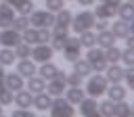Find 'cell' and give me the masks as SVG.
<instances>
[{"label": "cell", "mask_w": 134, "mask_h": 117, "mask_svg": "<svg viewBox=\"0 0 134 117\" xmlns=\"http://www.w3.org/2000/svg\"><path fill=\"white\" fill-rule=\"evenodd\" d=\"M48 113L52 117H73V115H77V109L61 94V96H52V102H50Z\"/></svg>", "instance_id": "3957f363"}, {"label": "cell", "mask_w": 134, "mask_h": 117, "mask_svg": "<svg viewBox=\"0 0 134 117\" xmlns=\"http://www.w3.org/2000/svg\"><path fill=\"white\" fill-rule=\"evenodd\" d=\"M15 8L8 4V2H0V29L4 27H13V19H15Z\"/></svg>", "instance_id": "9a60e30c"}, {"label": "cell", "mask_w": 134, "mask_h": 117, "mask_svg": "<svg viewBox=\"0 0 134 117\" xmlns=\"http://www.w3.org/2000/svg\"><path fill=\"white\" fill-rule=\"evenodd\" d=\"M119 63H121L124 67H132V65H134V48H130V46L121 48V54H119Z\"/></svg>", "instance_id": "d6a6232c"}, {"label": "cell", "mask_w": 134, "mask_h": 117, "mask_svg": "<svg viewBox=\"0 0 134 117\" xmlns=\"http://www.w3.org/2000/svg\"><path fill=\"white\" fill-rule=\"evenodd\" d=\"M31 102H34V94L27 90V88H21L15 92L13 96V104L15 107H21V109H31Z\"/></svg>", "instance_id": "5bb4252c"}, {"label": "cell", "mask_w": 134, "mask_h": 117, "mask_svg": "<svg viewBox=\"0 0 134 117\" xmlns=\"http://www.w3.org/2000/svg\"><path fill=\"white\" fill-rule=\"evenodd\" d=\"M105 2H107V4H111V6H115V8H117V6H119V4H121V2H124V0H105Z\"/></svg>", "instance_id": "7dc6e473"}, {"label": "cell", "mask_w": 134, "mask_h": 117, "mask_svg": "<svg viewBox=\"0 0 134 117\" xmlns=\"http://www.w3.org/2000/svg\"><path fill=\"white\" fill-rule=\"evenodd\" d=\"M13 52H15V56L17 58H29V52H31V46L27 44V42H19L17 46H13Z\"/></svg>", "instance_id": "1f68e13d"}, {"label": "cell", "mask_w": 134, "mask_h": 117, "mask_svg": "<svg viewBox=\"0 0 134 117\" xmlns=\"http://www.w3.org/2000/svg\"><path fill=\"white\" fill-rule=\"evenodd\" d=\"M77 40H80L82 48H92V46H96V31H94V29L80 31V33H77Z\"/></svg>", "instance_id": "603a6c76"}, {"label": "cell", "mask_w": 134, "mask_h": 117, "mask_svg": "<svg viewBox=\"0 0 134 117\" xmlns=\"http://www.w3.org/2000/svg\"><path fill=\"white\" fill-rule=\"evenodd\" d=\"M2 115H4V107L0 104V117H2Z\"/></svg>", "instance_id": "c3c4849f"}, {"label": "cell", "mask_w": 134, "mask_h": 117, "mask_svg": "<svg viewBox=\"0 0 134 117\" xmlns=\"http://www.w3.org/2000/svg\"><path fill=\"white\" fill-rule=\"evenodd\" d=\"M65 75H67V71H57V75L52 77V79H48L46 81V92L50 94V96H61L63 92H65V88H67V84H65Z\"/></svg>", "instance_id": "ba28073f"}, {"label": "cell", "mask_w": 134, "mask_h": 117, "mask_svg": "<svg viewBox=\"0 0 134 117\" xmlns=\"http://www.w3.org/2000/svg\"><path fill=\"white\" fill-rule=\"evenodd\" d=\"M13 8H15L17 15H27V17H29V13L36 8V4H34V0H19Z\"/></svg>", "instance_id": "f546056e"}, {"label": "cell", "mask_w": 134, "mask_h": 117, "mask_svg": "<svg viewBox=\"0 0 134 117\" xmlns=\"http://www.w3.org/2000/svg\"><path fill=\"white\" fill-rule=\"evenodd\" d=\"M13 27H15L17 31L27 29V27H29V17H27V15H15V19H13Z\"/></svg>", "instance_id": "836d02e7"}, {"label": "cell", "mask_w": 134, "mask_h": 117, "mask_svg": "<svg viewBox=\"0 0 134 117\" xmlns=\"http://www.w3.org/2000/svg\"><path fill=\"white\" fill-rule=\"evenodd\" d=\"M52 56H54V50L50 48V44H34L31 46L29 58L34 63H46V61H52Z\"/></svg>", "instance_id": "52a82bcc"}, {"label": "cell", "mask_w": 134, "mask_h": 117, "mask_svg": "<svg viewBox=\"0 0 134 117\" xmlns=\"http://www.w3.org/2000/svg\"><path fill=\"white\" fill-rule=\"evenodd\" d=\"M113 107H115V102L109 100V98H105V100H100L96 104V113L100 117H113Z\"/></svg>", "instance_id": "83f0119b"}, {"label": "cell", "mask_w": 134, "mask_h": 117, "mask_svg": "<svg viewBox=\"0 0 134 117\" xmlns=\"http://www.w3.org/2000/svg\"><path fill=\"white\" fill-rule=\"evenodd\" d=\"M4 88H8L10 92H17V90L25 88V77H21L17 71L4 73Z\"/></svg>", "instance_id": "2e32d148"}, {"label": "cell", "mask_w": 134, "mask_h": 117, "mask_svg": "<svg viewBox=\"0 0 134 117\" xmlns=\"http://www.w3.org/2000/svg\"><path fill=\"white\" fill-rule=\"evenodd\" d=\"M65 84H67V86H82V84H84V77H82L80 73L71 71V73L65 75Z\"/></svg>", "instance_id": "d590c367"}, {"label": "cell", "mask_w": 134, "mask_h": 117, "mask_svg": "<svg viewBox=\"0 0 134 117\" xmlns=\"http://www.w3.org/2000/svg\"><path fill=\"white\" fill-rule=\"evenodd\" d=\"M44 2H46V10H50V13L65 8V0H44Z\"/></svg>", "instance_id": "ab89813d"}, {"label": "cell", "mask_w": 134, "mask_h": 117, "mask_svg": "<svg viewBox=\"0 0 134 117\" xmlns=\"http://www.w3.org/2000/svg\"><path fill=\"white\" fill-rule=\"evenodd\" d=\"M96 104H98V98H92V96H84L75 107H77V113L80 115H86V117H94L98 115L96 113Z\"/></svg>", "instance_id": "8fae6325"}, {"label": "cell", "mask_w": 134, "mask_h": 117, "mask_svg": "<svg viewBox=\"0 0 134 117\" xmlns=\"http://www.w3.org/2000/svg\"><path fill=\"white\" fill-rule=\"evenodd\" d=\"M75 2H77V4L82 6V8H88V6H92V4L96 2V0H75Z\"/></svg>", "instance_id": "ee69618b"}, {"label": "cell", "mask_w": 134, "mask_h": 117, "mask_svg": "<svg viewBox=\"0 0 134 117\" xmlns=\"http://www.w3.org/2000/svg\"><path fill=\"white\" fill-rule=\"evenodd\" d=\"M21 40H23V42H27L29 46H34V44H38V29L29 25L27 29H23V31H21Z\"/></svg>", "instance_id": "4dcf8cb0"}, {"label": "cell", "mask_w": 134, "mask_h": 117, "mask_svg": "<svg viewBox=\"0 0 134 117\" xmlns=\"http://www.w3.org/2000/svg\"><path fill=\"white\" fill-rule=\"evenodd\" d=\"M21 42V31H17L15 27H4L0 29V46L4 48H13Z\"/></svg>", "instance_id": "9c48e42d"}, {"label": "cell", "mask_w": 134, "mask_h": 117, "mask_svg": "<svg viewBox=\"0 0 134 117\" xmlns=\"http://www.w3.org/2000/svg\"><path fill=\"white\" fill-rule=\"evenodd\" d=\"M71 17H73V13H71L69 8H61V10L54 13V23H57V25L69 27V25H71Z\"/></svg>", "instance_id": "4316f807"}, {"label": "cell", "mask_w": 134, "mask_h": 117, "mask_svg": "<svg viewBox=\"0 0 134 117\" xmlns=\"http://www.w3.org/2000/svg\"><path fill=\"white\" fill-rule=\"evenodd\" d=\"M52 38L50 27H38V44H48Z\"/></svg>", "instance_id": "f35d334b"}, {"label": "cell", "mask_w": 134, "mask_h": 117, "mask_svg": "<svg viewBox=\"0 0 134 117\" xmlns=\"http://www.w3.org/2000/svg\"><path fill=\"white\" fill-rule=\"evenodd\" d=\"M15 71L21 75V77H31V75H36V71H38V63H34L31 58H17V65H15Z\"/></svg>", "instance_id": "30bf717a"}, {"label": "cell", "mask_w": 134, "mask_h": 117, "mask_svg": "<svg viewBox=\"0 0 134 117\" xmlns=\"http://www.w3.org/2000/svg\"><path fill=\"white\" fill-rule=\"evenodd\" d=\"M124 81L128 90H134V65L132 67H124Z\"/></svg>", "instance_id": "e575fe53"}, {"label": "cell", "mask_w": 134, "mask_h": 117, "mask_svg": "<svg viewBox=\"0 0 134 117\" xmlns=\"http://www.w3.org/2000/svg\"><path fill=\"white\" fill-rule=\"evenodd\" d=\"M50 48L54 50V52H61L63 50V46H65V38H50Z\"/></svg>", "instance_id": "b9f144b4"}, {"label": "cell", "mask_w": 134, "mask_h": 117, "mask_svg": "<svg viewBox=\"0 0 134 117\" xmlns=\"http://www.w3.org/2000/svg\"><path fill=\"white\" fill-rule=\"evenodd\" d=\"M4 73H6V71H4V67L0 65V90L4 88Z\"/></svg>", "instance_id": "bcb514c9"}, {"label": "cell", "mask_w": 134, "mask_h": 117, "mask_svg": "<svg viewBox=\"0 0 134 117\" xmlns=\"http://www.w3.org/2000/svg\"><path fill=\"white\" fill-rule=\"evenodd\" d=\"M29 25L31 27H52L54 25V13L46 10V8H34L29 13Z\"/></svg>", "instance_id": "5b68a950"}, {"label": "cell", "mask_w": 134, "mask_h": 117, "mask_svg": "<svg viewBox=\"0 0 134 117\" xmlns=\"http://www.w3.org/2000/svg\"><path fill=\"white\" fill-rule=\"evenodd\" d=\"M92 13H94V17H96V19H107V21H111V19H115L117 8H115V6H111V4H107V2H98V6H96Z\"/></svg>", "instance_id": "ac0fdd59"}, {"label": "cell", "mask_w": 134, "mask_h": 117, "mask_svg": "<svg viewBox=\"0 0 134 117\" xmlns=\"http://www.w3.org/2000/svg\"><path fill=\"white\" fill-rule=\"evenodd\" d=\"M111 27V33L115 36V40H124L128 33H132V23L130 21H124V19H115L113 23H109Z\"/></svg>", "instance_id": "7c38bea8"}, {"label": "cell", "mask_w": 134, "mask_h": 117, "mask_svg": "<svg viewBox=\"0 0 134 117\" xmlns=\"http://www.w3.org/2000/svg\"><path fill=\"white\" fill-rule=\"evenodd\" d=\"M61 52H63V58L67 63H73L75 58H80L82 56V44H80L77 36H67L65 38V46H63Z\"/></svg>", "instance_id": "8992f818"}, {"label": "cell", "mask_w": 134, "mask_h": 117, "mask_svg": "<svg viewBox=\"0 0 134 117\" xmlns=\"http://www.w3.org/2000/svg\"><path fill=\"white\" fill-rule=\"evenodd\" d=\"M105 96H107L109 100H113V102L126 100V98H128V88H126L124 84H109V86H107Z\"/></svg>", "instance_id": "4fadbf2b"}, {"label": "cell", "mask_w": 134, "mask_h": 117, "mask_svg": "<svg viewBox=\"0 0 134 117\" xmlns=\"http://www.w3.org/2000/svg\"><path fill=\"white\" fill-rule=\"evenodd\" d=\"M50 33H52V38H67V36H69V27L54 23V25L50 27Z\"/></svg>", "instance_id": "74e56055"}, {"label": "cell", "mask_w": 134, "mask_h": 117, "mask_svg": "<svg viewBox=\"0 0 134 117\" xmlns=\"http://www.w3.org/2000/svg\"><path fill=\"white\" fill-rule=\"evenodd\" d=\"M94 21H96L94 13H92V10H88V8H82L80 13H75V15L71 17V25H69V29H71L73 33H80V31L92 29Z\"/></svg>", "instance_id": "7a4b0ae2"}, {"label": "cell", "mask_w": 134, "mask_h": 117, "mask_svg": "<svg viewBox=\"0 0 134 117\" xmlns=\"http://www.w3.org/2000/svg\"><path fill=\"white\" fill-rule=\"evenodd\" d=\"M71 65H73V71H75V73H80L82 77H88L90 73H94V71H92V67H90V63H88L86 58H82V56H80V58H75Z\"/></svg>", "instance_id": "d4e9b609"}, {"label": "cell", "mask_w": 134, "mask_h": 117, "mask_svg": "<svg viewBox=\"0 0 134 117\" xmlns=\"http://www.w3.org/2000/svg\"><path fill=\"white\" fill-rule=\"evenodd\" d=\"M98 2H105V0H98Z\"/></svg>", "instance_id": "681fc988"}, {"label": "cell", "mask_w": 134, "mask_h": 117, "mask_svg": "<svg viewBox=\"0 0 134 117\" xmlns=\"http://www.w3.org/2000/svg\"><path fill=\"white\" fill-rule=\"evenodd\" d=\"M88 63H90V67H92V71L94 73H103L105 69H107V58H105V50L103 48H98V46H92V48H86V56H84Z\"/></svg>", "instance_id": "277c9868"}, {"label": "cell", "mask_w": 134, "mask_h": 117, "mask_svg": "<svg viewBox=\"0 0 134 117\" xmlns=\"http://www.w3.org/2000/svg\"><path fill=\"white\" fill-rule=\"evenodd\" d=\"M119 19H124V21H134V6H132V2H121L119 6H117V13H115Z\"/></svg>", "instance_id": "cb8c5ba5"}, {"label": "cell", "mask_w": 134, "mask_h": 117, "mask_svg": "<svg viewBox=\"0 0 134 117\" xmlns=\"http://www.w3.org/2000/svg\"><path fill=\"white\" fill-rule=\"evenodd\" d=\"M15 61H17V56H15V52H13V48H0V65L2 67H10V65H15Z\"/></svg>", "instance_id": "f1b7e54d"}, {"label": "cell", "mask_w": 134, "mask_h": 117, "mask_svg": "<svg viewBox=\"0 0 134 117\" xmlns=\"http://www.w3.org/2000/svg\"><path fill=\"white\" fill-rule=\"evenodd\" d=\"M132 104L128 102V100H119V102H115V107H113V117H132Z\"/></svg>", "instance_id": "484cf974"}, {"label": "cell", "mask_w": 134, "mask_h": 117, "mask_svg": "<svg viewBox=\"0 0 134 117\" xmlns=\"http://www.w3.org/2000/svg\"><path fill=\"white\" fill-rule=\"evenodd\" d=\"M124 42H126V46H130V48H134V36H132V33H128V36L124 38Z\"/></svg>", "instance_id": "f6af8a7d"}, {"label": "cell", "mask_w": 134, "mask_h": 117, "mask_svg": "<svg viewBox=\"0 0 134 117\" xmlns=\"http://www.w3.org/2000/svg\"><path fill=\"white\" fill-rule=\"evenodd\" d=\"M50 102H52V96L44 90V92L34 94V102H31V107H34L38 113H46V111L50 109Z\"/></svg>", "instance_id": "e0dca14e"}, {"label": "cell", "mask_w": 134, "mask_h": 117, "mask_svg": "<svg viewBox=\"0 0 134 117\" xmlns=\"http://www.w3.org/2000/svg\"><path fill=\"white\" fill-rule=\"evenodd\" d=\"M115 44V36L111 33V29L107 27V29H103V31H96V46L98 48H109V46H113Z\"/></svg>", "instance_id": "7402d4cb"}, {"label": "cell", "mask_w": 134, "mask_h": 117, "mask_svg": "<svg viewBox=\"0 0 134 117\" xmlns=\"http://www.w3.org/2000/svg\"><path fill=\"white\" fill-rule=\"evenodd\" d=\"M107 86H109V81H107V77L103 73H90L86 84H84V92H86V96L100 98V96H105Z\"/></svg>", "instance_id": "6da1fadb"}, {"label": "cell", "mask_w": 134, "mask_h": 117, "mask_svg": "<svg viewBox=\"0 0 134 117\" xmlns=\"http://www.w3.org/2000/svg\"><path fill=\"white\" fill-rule=\"evenodd\" d=\"M65 2H71V0H65Z\"/></svg>", "instance_id": "f907efd6"}, {"label": "cell", "mask_w": 134, "mask_h": 117, "mask_svg": "<svg viewBox=\"0 0 134 117\" xmlns=\"http://www.w3.org/2000/svg\"><path fill=\"white\" fill-rule=\"evenodd\" d=\"M107 27H109V21H107V19H96L94 25H92V29H96V31H103V29H107Z\"/></svg>", "instance_id": "7bdbcfd3"}, {"label": "cell", "mask_w": 134, "mask_h": 117, "mask_svg": "<svg viewBox=\"0 0 134 117\" xmlns=\"http://www.w3.org/2000/svg\"><path fill=\"white\" fill-rule=\"evenodd\" d=\"M40 67H38V75L42 77V79H52L54 75H57V71H59V67H57V63H52V61H46V63H38Z\"/></svg>", "instance_id": "d6986e66"}, {"label": "cell", "mask_w": 134, "mask_h": 117, "mask_svg": "<svg viewBox=\"0 0 134 117\" xmlns=\"http://www.w3.org/2000/svg\"><path fill=\"white\" fill-rule=\"evenodd\" d=\"M10 117H34V111H31V109H21V107H17V109L10 111Z\"/></svg>", "instance_id": "60d3db41"}, {"label": "cell", "mask_w": 134, "mask_h": 117, "mask_svg": "<svg viewBox=\"0 0 134 117\" xmlns=\"http://www.w3.org/2000/svg\"><path fill=\"white\" fill-rule=\"evenodd\" d=\"M63 96H65V98L75 107V104L86 96V92H84V88H82V86H67V88H65V92H63Z\"/></svg>", "instance_id": "ffe728a7"}, {"label": "cell", "mask_w": 134, "mask_h": 117, "mask_svg": "<svg viewBox=\"0 0 134 117\" xmlns=\"http://www.w3.org/2000/svg\"><path fill=\"white\" fill-rule=\"evenodd\" d=\"M25 88H27L31 94L44 92V90H46V79H42V77L36 73V75H31V77H27V79H25Z\"/></svg>", "instance_id": "44dd1931"}, {"label": "cell", "mask_w": 134, "mask_h": 117, "mask_svg": "<svg viewBox=\"0 0 134 117\" xmlns=\"http://www.w3.org/2000/svg\"><path fill=\"white\" fill-rule=\"evenodd\" d=\"M13 96H15V92H10L8 88H2L0 90V104L2 107H10L13 104Z\"/></svg>", "instance_id": "8d00e7d4"}]
</instances>
